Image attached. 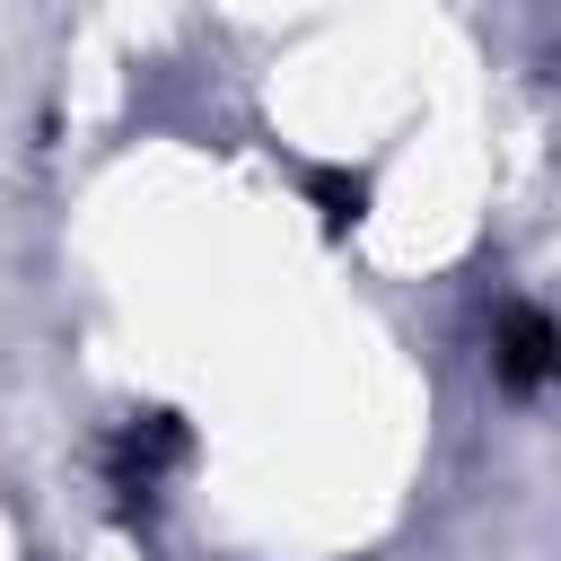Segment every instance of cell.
I'll use <instances>...</instances> for the list:
<instances>
[{
    "mask_svg": "<svg viewBox=\"0 0 561 561\" xmlns=\"http://www.w3.org/2000/svg\"><path fill=\"white\" fill-rule=\"evenodd\" d=\"M175 456H184V421H175V412H131V421L114 430V447H105V491H114V517L158 508V491H167Z\"/></svg>",
    "mask_w": 561,
    "mask_h": 561,
    "instance_id": "1",
    "label": "cell"
},
{
    "mask_svg": "<svg viewBox=\"0 0 561 561\" xmlns=\"http://www.w3.org/2000/svg\"><path fill=\"white\" fill-rule=\"evenodd\" d=\"M316 202H333V210H324V219H333V228H351V219H359V202H368V193H359V184H342V175H316Z\"/></svg>",
    "mask_w": 561,
    "mask_h": 561,
    "instance_id": "3",
    "label": "cell"
},
{
    "mask_svg": "<svg viewBox=\"0 0 561 561\" xmlns=\"http://www.w3.org/2000/svg\"><path fill=\"white\" fill-rule=\"evenodd\" d=\"M500 377H508V386H543V377H561V333H552L535 307H517V316L500 324Z\"/></svg>",
    "mask_w": 561,
    "mask_h": 561,
    "instance_id": "2",
    "label": "cell"
}]
</instances>
